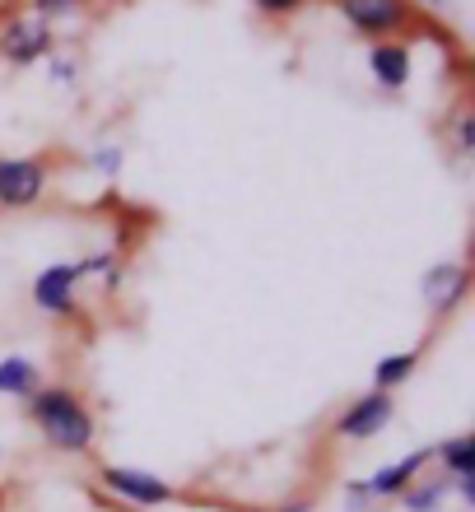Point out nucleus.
Listing matches in <instances>:
<instances>
[{
    "label": "nucleus",
    "mask_w": 475,
    "mask_h": 512,
    "mask_svg": "<svg viewBox=\"0 0 475 512\" xmlns=\"http://www.w3.org/2000/svg\"><path fill=\"white\" fill-rule=\"evenodd\" d=\"M103 485H108L112 494H122L126 503H140V508H163V503H173V485H163L159 475L126 471V466H103Z\"/></svg>",
    "instance_id": "nucleus-2"
},
{
    "label": "nucleus",
    "mask_w": 475,
    "mask_h": 512,
    "mask_svg": "<svg viewBox=\"0 0 475 512\" xmlns=\"http://www.w3.org/2000/svg\"><path fill=\"white\" fill-rule=\"evenodd\" d=\"M457 489H462L466 503H475V475H457Z\"/></svg>",
    "instance_id": "nucleus-18"
},
{
    "label": "nucleus",
    "mask_w": 475,
    "mask_h": 512,
    "mask_svg": "<svg viewBox=\"0 0 475 512\" xmlns=\"http://www.w3.org/2000/svg\"><path fill=\"white\" fill-rule=\"evenodd\" d=\"M438 457L452 475H475V438H448L438 443Z\"/></svg>",
    "instance_id": "nucleus-13"
},
{
    "label": "nucleus",
    "mask_w": 475,
    "mask_h": 512,
    "mask_svg": "<svg viewBox=\"0 0 475 512\" xmlns=\"http://www.w3.org/2000/svg\"><path fill=\"white\" fill-rule=\"evenodd\" d=\"M387 419H392V396H387V391H364V396L336 419V433L340 438H373L378 429H387Z\"/></svg>",
    "instance_id": "nucleus-3"
},
{
    "label": "nucleus",
    "mask_w": 475,
    "mask_h": 512,
    "mask_svg": "<svg viewBox=\"0 0 475 512\" xmlns=\"http://www.w3.org/2000/svg\"><path fill=\"white\" fill-rule=\"evenodd\" d=\"M434 457V452H410L406 461H392V466H382L373 480H364L368 485V499H396V494H406L410 480L420 475V466Z\"/></svg>",
    "instance_id": "nucleus-8"
},
{
    "label": "nucleus",
    "mask_w": 475,
    "mask_h": 512,
    "mask_svg": "<svg viewBox=\"0 0 475 512\" xmlns=\"http://www.w3.org/2000/svg\"><path fill=\"white\" fill-rule=\"evenodd\" d=\"M368 66H373L382 89H401V84L410 80V52L401 42H378L373 56H368Z\"/></svg>",
    "instance_id": "nucleus-9"
},
{
    "label": "nucleus",
    "mask_w": 475,
    "mask_h": 512,
    "mask_svg": "<svg viewBox=\"0 0 475 512\" xmlns=\"http://www.w3.org/2000/svg\"><path fill=\"white\" fill-rule=\"evenodd\" d=\"M75 5H80V0H33V10H38V19H42V24H47L52 14H66V10H75Z\"/></svg>",
    "instance_id": "nucleus-15"
},
{
    "label": "nucleus",
    "mask_w": 475,
    "mask_h": 512,
    "mask_svg": "<svg viewBox=\"0 0 475 512\" xmlns=\"http://www.w3.org/2000/svg\"><path fill=\"white\" fill-rule=\"evenodd\" d=\"M75 280H80V266H47L33 280V303L42 312L66 317V312H75Z\"/></svg>",
    "instance_id": "nucleus-6"
},
{
    "label": "nucleus",
    "mask_w": 475,
    "mask_h": 512,
    "mask_svg": "<svg viewBox=\"0 0 475 512\" xmlns=\"http://www.w3.org/2000/svg\"><path fill=\"white\" fill-rule=\"evenodd\" d=\"M261 10H271V14H280V10H294V5H303V0H257Z\"/></svg>",
    "instance_id": "nucleus-17"
},
{
    "label": "nucleus",
    "mask_w": 475,
    "mask_h": 512,
    "mask_svg": "<svg viewBox=\"0 0 475 512\" xmlns=\"http://www.w3.org/2000/svg\"><path fill=\"white\" fill-rule=\"evenodd\" d=\"M47 42H52V33H47L42 19H19V24H10V33H5V42H0V52L10 56L14 66H24V61H38V56L47 52Z\"/></svg>",
    "instance_id": "nucleus-7"
},
{
    "label": "nucleus",
    "mask_w": 475,
    "mask_h": 512,
    "mask_svg": "<svg viewBox=\"0 0 475 512\" xmlns=\"http://www.w3.org/2000/svg\"><path fill=\"white\" fill-rule=\"evenodd\" d=\"M340 14H345L359 33H368V38H378V33H396V28L410 19L401 0H340Z\"/></svg>",
    "instance_id": "nucleus-4"
},
{
    "label": "nucleus",
    "mask_w": 475,
    "mask_h": 512,
    "mask_svg": "<svg viewBox=\"0 0 475 512\" xmlns=\"http://www.w3.org/2000/svg\"><path fill=\"white\" fill-rule=\"evenodd\" d=\"M28 410H33L42 438H47L56 452H89V443H94V415L84 410V401L75 391L38 387L28 396Z\"/></svg>",
    "instance_id": "nucleus-1"
},
{
    "label": "nucleus",
    "mask_w": 475,
    "mask_h": 512,
    "mask_svg": "<svg viewBox=\"0 0 475 512\" xmlns=\"http://www.w3.org/2000/svg\"><path fill=\"white\" fill-rule=\"evenodd\" d=\"M38 391V368L28 364L24 354H10V359H0V396H33Z\"/></svg>",
    "instance_id": "nucleus-11"
},
{
    "label": "nucleus",
    "mask_w": 475,
    "mask_h": 512,
    "mask_svg": "<svg viewBox=\"0 0 475 512\" xmlns=\"http://www.w3.org/2000/svg\"><path fill=\"white\" fill-rule=\"evenodd\" d=\"M462 294H466V266H438L424 275V298H429L438 312H448Z\"/></svg>",
    "instance_id": "nucleus-10"
},
{
    "label": "nucleus",
    "mask_w": 475,
    "mask_h": 512,
    "mask_svg": "<svg viewBox=\"0 0 475 512\" xmlns=\"http://www.w3.org/2000/svg\"><path fill=\"white\" fill-rule=\"evenodd\" d=\"M117 163H122V149H98L94 154V168H103V173H117Z\"/></svg>",
    "instance_id": "nucleus-16"
},
{
    "label": "nucleus",
    "mask_w": 475,
    "mask_h": 512,
    "mask_svg": "<svg viewBox=\"0 0 475 512\" xmlns=\"http://www.w3.org/2000/svg\"><path fill=\"white\" fill-rule=\"evenodd\" d=\"M42 177L47 168L38 159H0V205H33Z\"/></svg>",
    "instance_id": "nucleus-5"
},
{
    "label": "nucleus",
    "mask_w": 475,
    "mask_h": 512,
    "mask_svg": "<svg viewBox=\"0 0 475 512\" xmlns=\"http://www.w3.org/2000/svg\"><path fill=\"white\" fill-rule=\"evenodd\" d=\"M415 364H420V354H387V359L373 368V382H378V391L401 387V382L415 373Z\"/></svg>",
    "instance_id": "nucleus-12"
},
{
    "label": "nucleus",
    "mask_w": 475,
    "mask_h": 512,
    "mask_svg": "<svg viewBox=\"0 0 475 512\" xmlns=\"http://www.w3.org/2000/svg\"><path fill=\"white\" fill-rule=\"evenodd\" d=\"M448 499V485H420V489H406L401 494V508L406 512H438Z\"/></svg>",
    "instance_id": "nucleus-14"
}]
</instances>
